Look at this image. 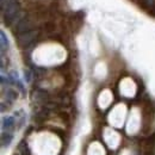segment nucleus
I'll return each mask as SVG.
<instances>
[{"mask_svg":"<svg viewBox=\"0 0 155 155\" xmlns=\"http://www.w3.org/2000/svg\"><path fill=\"white\" fill-rule=\"evenodd\" d=\"M12 138H13V135L11 134V133H8V131H4L2 133V135H1V147H7L10 143H11V141H12Z\"/></svg>","mask_w":155,"mask_h":155,"instance_id":"obj_7","label":"nucleus"},{"mask_svg":"<svg viewBox=\"0 0 155 155\" xmlns=\"http://www.w3.org/2000/svg\"><path fill=\"white\" fill-rule=\"evenodd\" d=\"M42 34H47V35H51L55 32L56 30V24L54 21H47L43 24V26L41 28Z\"/></svg>","mask_w":155,"mask_h":155,"instance_id":"obj_5","label":"nucleus"},{"mask_svg":"<svg viewBox=\"0 0 155 155\" xmlns=\"http://www.w3.org/2000/svg\"><path fill=\"white\" fill-rule=\"evenodd\" d=\"M17 98H18V93H17V91H16V90L10 88V90H7V91H6V100H7V101L13 103Z\"/></svg>","mask_w":155,"mask_h":155,"instance_id":"obj_9","label":"nucleus"},{"mask_svg":"<svg viewBox=\"0 0 155 155\" xmlns=\"http://www.w3.org/2000/svg\"><path fill=\"white\" fill-rule=\"evenodd\" d=\"M147 11H148V13H149L152 17H155V1L150 5V6H149V7H148V10H147Z\"/></svg>","mask_w":155,"mask_h":155,"instance_id":"obj_11","label":"nucleus"},{"mask_svg":"<svg viewBox=\"0 0 155 155\" xmlns=\"http://www.w3.org/2000/svg\"><path fill=\"white\" fill-rule=\"evenodd\" d=\"M17 153L19 155H31L30 153V149H29V147H28V143H26V141H21L19 144H18V148H17Z\"/></svg>","mask_w":155,"mask_h":155,"instance_id":"obj_6","label":"nucleus"},{"mask_svg":"<svg viewBox=\"0 0 155 155\" xmlns=\"http://www.w3.org/2000/svg\"><path fill=\"white\" fill-rule=\"evenodd\" d=\"M25 77H26V81H28V82H30V80H31V75H30V72H29V71H25Z\"/></svg>","mask_w":155,"mask_h":155,"instance_id":"obj_12","label":"nucleus"},{"mask_svg":"<svg viewBox=\"0 0 155 155\" xmlns=\"http://www.w3.org/2000/svg\"><path fill=\"white\" fill-rule=\"evenodd\" d=\"M133 1H135V0H133Z\"/></svg>","mask_w":155,"mask_h":155,"instance_id":"obj_13","label":"nucleus"},{"mask_svg":"<svg viewBox=\"0 0 155 155\" xmlns=\"http://www.w3.org/2000/svg\"><path fill=\"white\" fill-rule=\"evenodd\" d=\"M16 125V119L13 117H5L2 118V130L5 131H8V130H12Z\"/></svg>","mask_w":155,"mask_h":155,"instance_id":"obj_4","label":"nucleus"},{"mask_svg":"<svg viewBox=\"0 0 155 155\" xmlns=\"http://www.w3.org/2000/svg\"><path fill=\"white\" fill-rule=\"evenodd\" d=\"M42 35L43 34H42L41 28H35V29H32V30H30V31H28V32H25L23 35L17 36V43H18V45L21 49L26 50L29 48H32L35 45V43L37 42V39Z\"/></svg>","mask_w":155,"mask_h":155,"instance_id":"obj_1","label":"nucleus"},{"mask_svg":"<svg viewBox=\"0 0 155 155\" xmlns=\"http://www.w3.org/2000/svg\"><path fill=\"white\" fill-rule=\"evenodd\" d=\"M35 29V23L34 20L31 19V17L28 15V16H24L21 17L16 24H15V28H13V34L15 36H19V35H23L30 30Z\"/></svg>","mask_w":155,"mask_h":155,"instance_id":"obj_2","label":"nucleus"},{"mask_svg":"<svg viewBox=\"0 0 155 155\" xmlns=\"http://www.w3.org/2000/svg\"><path fill=\"white\" fill-rule=\"evenodd\" d=\"M58 117L63 120V123H66L67 125H69L71 124V122H72V117H71V115L67 112V111H63V110H60L58 112Z\"/></svg>","mask_w":155,"mask_h":155,"instance_id":"obj_8","label":"nucleus"},{"mask_svg":"<svg viewBox=\"0 0 155 155\" xmlns=\"http://www.w3.org/2000/svg\"><path fill=\"white\" fill-rule=\"evenodd\" d=\"M31 97H32V100L37 105H41V106H44L47 103H49L51 100V97H50L49 92L47 90H43V88H36V90H34Z\"/></svg>","mask_w":155,"mask_h":155,"instance_id":"obj_3","label":"nucleus"},{"mask_svg":"<svg viewBox=\"0 0 155 155\" xmlns=\"http://www.w3.org/2000/svg\"><path fill=\"white\" fill-rule=\"evenodd\" d=\"M0 39H1V53L4 54L5 49H6V50L8 49V39L5 36V32H4V31L0 32Z\"/></svg>","mask_w":155,"mask_h":155,"instance_id":"obj_10","label":"nucleus"}]
</instances>
